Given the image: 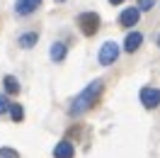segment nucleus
Instances as JSON below:
<instances>
[{
    "label": "nucleus",
    "instance_id": "obj_1",
    "mask_svg": "<svg viewBox=\"0 0 160 158\" xmlns=\"http://www.w3.org/2000/svg\"><path fill=\"white\" fill-rule=\"evenodd\" d=\"M102 90H104V83L102 80H92L88 88L82 90L80 95H75V100L70 102V117H80V114H85L90 107L97 105V100L102 97Z\"/></svg>",
    "mask_w": 160,
    "mask_h": 158
},
{
    "label": "nucleus",
    "instance_id": "obj_2",
    "mask_svg": "<svg viewBox=\"0 0 160 158\" xmlns=\"http://www.w3.org/2000/svg\"><path fill=\"white\" fill-rule=\"evenodd\" d=\"M78 29L85 37L97 34V29H100V15L97 12H80L78 15Z\"/></svg>",
    "mask_w": 160,
    "mask_h": 158
},
{
    "label": "nucleus",
    "instance_id": "obj_3",
    "mask_svg": "<svg viewBox=\"0 0 160 158\" xmlns=\"http://www.w3.org/2000/svg\"><path fill=\"white\" fill-rule=\"evenodd\" d=\"M119 54H121V49H119V44H117V41H104V44L100 46L97 59H100L102 66H112L114 61L119 59Z\"/></svg>",
    "mask_w": 160,
    "mask_h": 158
},
{
    "label": "nucleus",
    "instance_id": "obj_4",
    "mask_svg": "<svg viewBox=\"0 0 160 158\" xmlns=\"http://www.w3.org/2000/svg\"><path fill=\"white\" fill-rule=\"evenodd\" d=\"M141 102L146 109H155L160 105V90L158 88H141Z\"/></svg>",
    "mask_w": 160,
    "mask_h": 158
},
{
    "label": "nucleus",
    "instance_id": "obj_5",
    "mask_svg": "<svg viewBox=\"0 0 160 158\" xmlns=\"http://www.w3.org/2000/svg\"><path fill=\"white\" fill-rule=\"evenodd\" d=\"M41 0H17L15 3V12L20 15V17H27V15H32L34 10H39Z\"/></svg>",
    "mask_w": 160,
    "mask_h": 158
},
{
    "label": "nucleus",
    "instance_id": "obj_6",
    "mask_svg": "<svg viewBox=\"0 0 160 158\" xmlns=\"http://www.w3.org/2000/svg\"><path fill=\"white\" fill-rule=\"evenodd\" d=\"M138 20H141V10L138 8H126V10L119 15V24L121 27H133Z\"/></svg>",
    "mask_w": 160,
    "mask_h": 158
},
{
    "label": "nucleus",
    "instance_id": "obj_7",
    "mask_svg": "<svg viewBox=\"0 0 160 158\" xmlns=\"http://www.w3.org/2000/svg\"><path fill=\"white\" fill-rule=\"evenodd\" d=\"M141 44H143V34H141V32H129L126 39H124V51H126V54H133L136 49H141Z\"/></svg>",
    "mask_w": 160,
    "mask_h": 158
},
{
    "label": "nucleus",
    "instance_id": "obj_8",
    "mask_svg": "<svg viewBox=\"0 0 160 158\" xmlns=\"http://www.w3.org/2000/svg\"><path fill=\"white\" fill-rule=\"evenodd\" d=\"M73 156H75V148H73V144H70L68 139H63V141L56 144V148H53V158H73Z\"/></svg>",
    "mask_w": 160,
    "mask_h": 158
},
{
    "label": "nucleus",
    "instance_id": "obj_9",
    "mask_svg": "<svg viewBox=\"0 0 160 158\" xmlns=\"http://www.w3.org/2000/svg\"><path fill=\"white\" fill-rule=\"evenodd\" d=\"M37 41H39V34H37V32H24V34H20L17 44H20L22 49H32V46H37Z\"/></svg>",
    "mask_w": 160,
    "mask_h": 158
},
{
    "label": "nucleus",
    "instance_id": "obj_10",
    "mask_svg": "<svg viewBox=\"0 0 160 158\" xmlns=\"http://www.w3.org/2000/svg\"><path fill=\"white\" fill-rule=\"evenodd\" d=\"M66 54H68V46H66L63 41H56V44L51 46V61H53V63H61V61L66 59Z\"/></svg>",
    "mask_w": 160,
    "mask_h": 158
},
{
    "label": "nucleus",
    "instance_id": "obj_11",
    "mask_svg": "<svg viewBox=\"0 0 160 158\" xmlns=\"http://www.w3.org/2000/svg\"><path fill=\"white\" fill-rule=\"evenodd\" d=\"M2 88H5L8 95H17V92H20V83H17L15 76H5V78H2Z\"/></svg>",
    "mask_w": 160,
    "mask_h": 158
},
{
    "label": "nucleus",
    "instance_id": "obj_12",
    "mask_svg": "<svg viewBox=\"0 0 160 158\" xmlns=\"http://www.w3.org/2000/svg\"><path fill=\"white\" fill-rule=\"evenodd\" d=\"M8 112H10L12 122H22V119H24V107H22V105H10Z\"/></svg>",
    "mask_w": 160,
    "mask_h": 158
},
{
    "label": "nucleus",
    "instance_id": "obj_13",
    "mask_svg": "<svg viewBox=\"0 0 160 158\" xmlns=\"http://www.w3.org/2000/svg\"><path fill=\"white\" fill-rule=\"evenodd\" d=\"M0 158H20V153H17L15 148H10V146H2L0 148Z\"/></svg>",
    "mask_w": 160,
    "mask_h": 158
},
{
    "label": "nucleus",
    "instance_id": "obj_14",
    "mask_svg": "<svg viewBox=\"0 0 160 158\" xmlns=\"http://www.w3.org/2000/svg\"><path fill=\"white\" fill-rule=\"evenodd\" d=\"M155 8V0H138V10L146 12V10H153Z\"/></svg>",
    "mask_w": 160,
    "mask_h": 158
},
{
    "label": "nucleus",
    "instance_id": "obj_15",
    "mask_svg": "<svg viewBox=\"0 0 160 158\" xmlns=\"http://www.w3.org/2000/svg\"><path fill=\"white\" fill-rule=\"evenodd\" d=\"M8 107H10V100L5 97V95H0V114H5V112H8Z\"/></svg>",
    "mask_w": 160,
    "mask_h": 158
},
{
    "label": "nucleus",
    "instance_id": "obj_16",
    "mask_svg": "<svg viewBox=\"0 0 160 158\" xmlns=\"http://www.w3.org/2000/svg\"><path fill=\"white\" fill-rule=\"evenodd\" d=\"M112 5H121V3H124V0H109Z\"/></svg>",
    "mask_w": 160,
    "mask_h": 158
},
{
    "label": "nucleus",
    "instance_id": "obj_17",
    "mask_svg": "<svg viewBox=\"0 0 160 158\" xmlns=\"http://www.w3.org/2000/svg\"><path fill=\"white\" fill-rule=\"evenodd\" d=\"M56 3H63V0H56Z\"/></svg>",
    "mask_w": 160,
    "mask_h": 158
}]
</instances>
